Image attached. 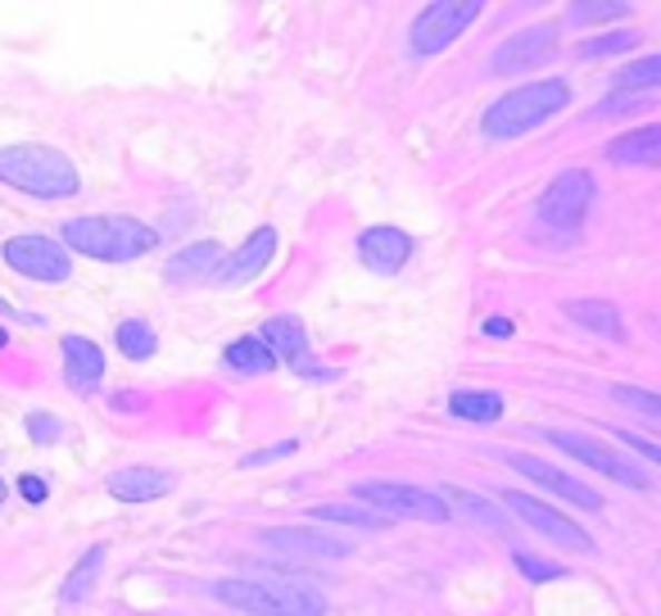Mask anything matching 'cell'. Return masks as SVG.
I'll return each instance as SVG.
<instances>
[{
	"label": "cell",
	"instance_id": "1",
	"mask_svg": "<svg viewBox=\"0 0 661 616\" xmlns=\"http://www.w3.org/2000/svg\"><path fill=\"white\" fill-rule=\"evenodd\" d=\"M63 250H78L100 263H131L150 250H159V232L127 214H96V218H69L63 223Z\"/></svg>",
	"mask_w": 661,
	"mask_h": 616
},
{
	"label": "cell",
	"instance_id": "2",
	"mask_svg": "<svg viewBox=\"0 0 661 616\" xmlns=\"http://www.w3.org/2000/svg\"><path fill=\"white\" fill-rule=\"evenodd\" d=\"M566 105H571V87H566L562 78H553V82H525V87L499 96V100L485 109L481 127H485L490 141H516V136L544 127V123H549L553 114H562Z\"/></svg>",
	"mask_w": 661,
	"mask_h": 616
},
{
	"label": "cell",
	"instance_id": "3",
	"mask_svg": "<svg viewBox=\"0 0 661 616\" xmlns=\"http://www.w3.org/2000/svg\"><path fill=\"white\" fill-rule=\"evenodd\" d=\"M0 182L37 199H69L82 186L73 159L55 146H6L0 150Z\"/></svg>",
	"mask_w": 661,
	"mask_h": 616
},
{
	"label": "cell",
	"instance_id": "4",
	"mask_svg": "<svg viewBox=\"0 0 661 616\" xmlns=\"http://www.w3.org/2000/svg\"><path fill=\"white\" fill-rule=\"evenodd\" d=\"M214 598L236 607V612H254V616H322L326 612V594L304 585V580H218Z\"/></svg>",
	"mask_w": 661,
	"mask_h": 616
},
{
	"label": "cell",
	"instance_id": "5",
	"mask_svg": "<svg viewBox=\"0 0 661 616\" xmlns=\"http://www.w3.org/2000/svg\"><path fill=\"white\" fill-rule=\"evenodd\" d=\"M481 14H485L481 0H435V6H426L413 19L408 41H413L417 55H440V50H448L462 32H467Z\"/></svg>",
	"mask_w": 661,
	"mask_h": 616
},
{
	"label": "cell",
	"instance_id": "6",
	"mask_svg": "<svg viewBox=\"0 0 661 616\" xmlns=\"http://www.w3.org/2000/svg\"><path fill=\"white\" fill-rule=\"evenodd\" d=\"M0 258H6V263L19 272V277H28V282L55 286V282H69V277H73L69 250H63L59 241H50V236H37V232L10 236L6 245H0Z\"/></svg>",
	"mask_w": 661,
	"mask_h": 616
},
{
	"label": "cell",
	"instance_id": "7",
	"mask_svg": "<svg viewBox=\"0 0 661 616\" xmlns=\"http://www.w3.org/2000/svg\"><path fill=\"white\" fill-rule=\"evenodd\" d=\"M354 499L358 503H372L389 521H399V517H408V521H448V508L440 503V495L417 490V486H404V481H358L354 486Z\"/></svg>",
	"mask_w": 661,
	"mask_h": 616
},
{
	"label": "cell",
	"instance_id": "8",
	"mask_svg": "<svg viewBox=\"0 0 661 616\" xmlns=\"http://www.w3.org/2000/svg\"><path fill=\"white\" fill-rule=\"evenodd\" d=\"M544 436H549L553 449L571 453L575 462L612 476V481H621V486H630V490H648V471H643L639 462H630L625 453H616L612 444H603L599 436H584V431H544Z\"/></svg>",
	"mask_w": 661,
	"mask_h": 616
},
{
	"label": "cell",
	"instance_id": "9",
	"mask_svg": "<svg viewBox=\"0 0 661 616\" xmlns=\"http://www.w3.org/2000/svg\"><path fill=\"white\" fill-rule=\"evenodd\" d=\"M593 195H599V186H593V177L584 168H566L553 177V186L540 195V218L553 223V227H580Z\"/></svg>",
	"mask_w": 661,
	"mask_h": 616
},
{
	"label": "cell",
	"instance_id": "10",
	"mask_svg": "<svg viewBox=\"0 0 661 616\" xmlns=\"http://www.w3.org/2000/svg\"><path fill=\"white\" fill-rule=\"evenodd\" d=\"M553 55H558V23H535V28L507 37L494 50L490 68L499 78H516V74H531V68H544Z\"/></svg>",
	"mask_w": 661,
	"mask_h": 616
},
{
	"label": "cell",
	"instance_id": "11",
	"mask_svg": "<svg viewBox=\"0 0 661 616\" xmlns=\"http://www.w3.org/2000/svg\"><path fill=\"white\" fill-rule=\"evenodd\" d=\"M503 503H507L512 517H521L525 526H535L540 535H549L553 544H562V549H575V554L593 549L589 530H584L580 521H571L566 512H558V508H549V503H540V499H531V495H516V490H507Z\"/></svg>",
	"mask_w": 661,
	"mask_h": 616
},
{
	"label": "cell",
	"instance_id": "12",
	"mask_svg": "<svg viewBox=\"0 0 661 616\" xmlns=\"http://www.w3.org/2000/svg\"><path fill=\"white\" fill-rule=\"evenodd\" d=\"M273 254H277V232H273V227H258V232H249V241H245L240 250L223 254V263L209 272V282H214V286H240V282L258 277V272L268 267Z\"/></svg>",
	"mask_w": 661,
	"mask_h": 616
},
{
	"label": "cell",
	"instance_id": "13",
	"mask_svg": "<svg viewBox=\"0 0 661 616\" xmlns=\"http://www.w3.org/2000/svg\"><path fill=\"white\" fill-rule=\"evenodd\" d=\"M507 462L525 476V481L544 486L549 495H558V499H566V503H575V508H589V512L603 508V495H599V490H589L584 481H575V476H566V471H558V467H549V462H540V458H531V453H512Z\"/></svg>",
	"mask_w": 661,
	"mask_h": 616
},
{
	"label": "cell",
	"instance_id": "14",
	"mask_svg": "<svg viewBox=\"0 0 661 616\" xmlns=\"http://www.w3.org/2000/svg\"><path fill=\"white\" fill-rule=\"evenodd\" d=\"M358 258H363V267L376 272V277H394V272L413 258V236L399 227H367L358 236Z\"/></svg>",
	"mask_w": 661,
	"mask_h": 616
},
{
	"label": "cell",
	"instance_id": "15",
	"mask_svg": "<svg viewBox=\"0 0 661 616\" xmlns=\"http://www.w3.org/2000/svg\"><path fill=\"white\" fill-rule=\"evenodd\" d=\"M172 486H177V476L159 471V467H122V471H114L105 481V490L118 503H155V499L172 495Z\"/></svg>",
	"mask_w": 661,
	"mask_h": 616
},
{
	"label": "cell",
	"instance_id": "16",
	"mask_svg": "<svg viewBox=\"0 0 661 616\" xmlns=\"http://www.w3.org/2000/svg\"><path fill=\"white\" fill-rule=\"evenodd\" d=\"M268 549L277 554H304V558H349L354 554V544L349 539H326L317 530H299V526H277V530H263L258 535Z\"/></svg>",
	"mask_w": 661,
	"mask_h": 616
},
{
	"label": "cell",
	"instance_id": "17",
	"mask_svg": "<svg viewBox=\"0 0 661 616\" xmlns=\"http://www.w3.org/2000/svg\"><path fill=\"white\" fill-rule=\"evenodd\" d=\"M63 377H69V385L73 390H96L100 385V377H105V354H100V345L96 340H87V335H63Z\"/></svg>",
	"mask_w": 661,
	"mask_h": 616
},
{
	"label": "cell",
	"instance_id": "18",
	"mask_svg": "<svg viewBox=\"0 0 661 616\" xmlns=\"http://www.w3.org/2000/svg\"><path fill=\"white\" fill-rule=\"evenodd\" d=\"M440 503L448 508V517L457 512V517H467V521H476V526H485V530L507 535V517H503V508H499V503H490V499H481V495H472V490H462V486H444Z\"/></svg>",
	"mask_w": 661,
	"mask_h": 616
},
{
	"label": "cell",
	"instance_id": "19",
	"mask_svg": "<svg viewBox=\"0 0 661 616\" xmlns=\"http://www.w3.org/2000/svg\"><path fill=\"white\" fill-rule=\"evenodd\" d=\"M223 263V245L218 241H200V245H190V250H177L164 267V277L177 286V282H209V272Z\"/></svg>",
	"mask_w": 661,
	"mask_h": 616
},
{
	"label": "cell",
	"instance_id": "20",
	"mask_svg": "<svg viewBox=\"0 0 661 616\" xmlns=\"http://www.w3.org/2000/svg\"><path fill=\"white\" fill-rule=\"evenodd\" d=\"M608 159L612 164H643V168H652L661 159V123H648L639 131H625L621 141L608 146Z\"/></svg>",
	"mask_w": 661,
	"mask_h": 616
},
{
	"label": "cell",
	"instance_id": "21",
	"mask_svg": "<svg viewBox=\"0 0 661 616\" xmlns=\"http://www.w3.org/2000/svg\"><path fill=\"white\" fill-rule=\"evenodd\" d=\"M317 521H336V526H358V530H385L389 517L376 512L372 503H358V499H331V503H313L308 508Z\"/></svg>",
	"mask_w": 661,
	"mask_h": 616
},
{
	"label": "cell",
	"instance_id": "22",
	"mask_svg": "<svg viewBox=\"0 0 661 616\" xmlns=\"http://www.w3.org/2000/svg\"><path fill=\"white\" fill-rule=\"evenodd\" d=\"M566 317H571L575 326L593 331V335H608V340H621V335H625L621 313H616V304H608V300H571V304H566Z\"/></svg>",
	"mask_w": 661,
	"mask_h": 616
},
{
	"label": "cell",
	"instance_id": "23",
	"mask_svg": "<svg viewBox=\"0 0 661 616\" xmlns=\"http://www.w3.org/2000/svg\"><path fill=\"white\" fill-rule=\"evenodd\" d=\"M223 363L231 372H240V377H263V372L277 368V354L263 345L258 335H240V340H231V345L223 350Z\"/></svg>",
	"mask_w": 661,
	"mask_h": 616
},
{
	"label": "cell",
	"instance_id": "24",
	"mask_svg": "<svg viewBox=\"0 0 661 616\" xmlns=\"http://www.w3.org/2000/svg\"><path fill=\"white\" fill-rule=\"evenodd\" d=\"M448 413L462 422H499L503 418V394L499 390H453Z\"/></svg>",
	"mask_w": 661,
	"mask_h": 616
},
{
	"label": "cell",
	"instance_id": "25",
	"mask_svg": "<svg viewBox=\"0 0 661 616\" xmlns=\"http://www.w3.org/2000/svg\"><path fill=\"white\" fill-rule=\"evenodd\" d=\"M263 345H268L277 359H304L308 354V335H304V326H299V317H268L263 322Z\"/></svg>",
	"mask_w": 661,
	"mask_h": 616
},
{
	"label": "cell",
	"instance_id": "26",
	"mask_svg": "<svg viewBox=\"0 0 661 616\" xmlns=\"http://www.w3.org/2000/svg\"><path fill=\"white\" fill-rule=\"evenodd\" d=\"M114 345H118L122 359L146 363V359H155V350H159V335H155V326L141 322V317H122V322L114 326Z\"/></svg>",
	"mask_w": 661,
	"mask_h": 616
},
{
	"label": "cell",
	"instance_id": "27",
	"mask_svg": "<svg viewBox=\"0 0 661 616\" xmlns=\"http://www.w3.org/2000/svg\"><path fill=\"white\" fill-rule=\"evenodd\" d=\"M661 82V55H643V59H634V63H625L621 74L612 78V91L621 96H630V91H652Z\"/></svg>",
	"mask_w": 661,
	"mask_h": 616
},
{
	"label": "cell",
	"instance_id": "28",
	"mask_svg": "<svg viewBox=\"0 0 661 616\" xmlns=\"http://www.w3.org/2000/svg\"><path fill=\"white\" fill-rule=\"evenodd\" d=\"M100 567H105V549L96 544V549H87V558L73 567V576L63 580V603H78V598H87V594L96 589V576H100Z\"/></svg>",
	"mask_w": 661,
	"mask_h": 616
},
{
	"label": "cell",
	"instance_id": "29",
	"mask_svg": "<svg viewBox=\"0 0 661 616\" xmlns=\"http://www.w3.org/2000/svg\"><path fill=\"white\" fill-rule=\"evenodd\" d=\"M639 46V32L634 28H621V32H608V37H584L575 50L584 55V59H603V55H625V50H634Z\"/></svg>",
	"mask_w": 661,
	"mask_h": 616
},
{
	"label": "cell",
	"instance_id": "30",
	"mask_svg": "<svg viewBox=\"0 0 661 616\" xmlns=\"http://www.w3.org/2000/svg\"><path fill=\"white\" fill-rule=\"evenodd\" d=\"M625 14H630L625 0H575L566 10L571 23H603V19H625Z\"/></svg>",
	"mask_w": 661,
	"mask_h": 616
},
{
	"label": "cell",
	"instance_id": "31",
	"mask_svg": "<svg viewBox=\"0 0 661 616\" xmlns=\"http://www.w3.org/2000/svg\"><path fill=\"white\" fill-rule=\"evenodd\" d=\"M612 399H616L621 408H634V413H643L648 422H657V418H661V399H657L652 390H639V385H616V390H612Z\"/></svg>",
	"mask_w": 661,
	"mask_h": 616
},
{
	"label": "cell",
	"instance_id": "32",
	"mask_svg": "<svg viewBox=\"0 0 661 616\" xmlns=\"http://www.w3.org/2000/svg\"><path fill=\"white\" fill-rule=\"evenodd\" d=\"M512 563H516V571H521L525 580H535V585H549V580L566 576L558 563H549V558H535V554H512Z\"/></svg>",
	"mask_w": 661,
	"mask_h": 616
},
{
	"label": "cell",
	"instance_id": "33",
	"mask_svg": "<svg viewBox=\"0 0 661 616\" xmlns=\"http://www.w3.org/2000/svg\"><path fill=\"white\" fill-rule=\"evenodd\" d=\"M639 109H652V96H608L599 109H593L589 118H616V114H639Z\"/></svg>",
	"mask_w": 661,
	"mask_h": 616
},
{
	"label": "cell",
	"instance_id": "34",
	"mask_svg": "<svg viewBox=\"0 0 661 616\" xmlns=\"http://www.w3.org/2000/svg\"><path fill=\"white\" fill-rule=\"evenodd\" d=\"M28 436H32V444H59L63 422L50 413H28Z\"/></svg>",
	"mask_w": 661,
	"mask_h": 616
},
{
	"label": "cell",
	"instance_id": "35",
	"mask_svg": "<svg viewBox=\"0 0 661 616\" xmlns=\"http://www.w3.org/2000/svg\"><path fill=\"white\" fill-rule=\"evenodd\" d=\"M299 444L295 440H286V444H273V449H263V453H249V458H240V467H263V462H273V458H286V453H295Z\"/></svg>",
	"mask_w": 661,
	"mask_h": 616
},
{
	"label": "cell",
	"instance_id": "36",
	"mask_svg": "<svg viewBox=\"0 0 661 616\" xmlns=\"http://www.w3.org/2000/svg\"><path fill=\"white\" fill-rule=\"evenodd\" d=\"M19 495H23L28 503H46V495H50V486L41 481V476H19Z\"/></svg>",
	"mask_w": 661,
	"mask_h": 616
},
{
	"label": "cell",
	"instance_id": "37",
	"mask_svg": "<svg viewBox=\"0 0 661 616\" xmlns=\"http://www.w3.org/2000/svg\"><path fill=\"white\" fill-rule=\"evenodd\" d=\"M481 331H485V335H494V340H507V335H516V322L494 313V317H485V322H481Z\"/></svg>",
	"mask_w": 661,
	"mask_h": 616
},
{
	"label": "cell",
	"instance_id": "38",
	"mask_svg": "<svg viewBox=\"0 0 661 616\" xmlns=\"http://www.w3.org/2000/svg\"><path fill=\"white\" fill-rule=\"evenodd\" d=\"M621 440H625V444H634V449H639L648 462H661V449H657L652 440H639V436H625V431H621Z\"/></svg>",
	"mask_w": 661,
	"mask_h": 616
},
{
	"label": "cell",
	"instance_id": "39",
	"mask_svg": "<svg viewBox=\"0 0 661 616\" xmlns=\"http://www.w3.org/2000/svg\"><path fill=\"white\" fill-rule=\"evenodd\" d=\"M6 345H10V326H6V322H0V350H6Z\"/></svg>",
	"mask_w": 661,
	"mask_h": 616
},
{
	"label": "cell",
	"instance_id": "40",
	"mask_svg": "<svg viewBox=\"0 0 661 616\" xmlns=\"http://www.w3.org/2000/svg\"><path fill=\"white\" fill-rule=\"evenodd\" d=\"M0 503H6V481H0Z\"/></svg>",
	"mask_w": 661,
	"mask_h": 616
}]
</instances>
